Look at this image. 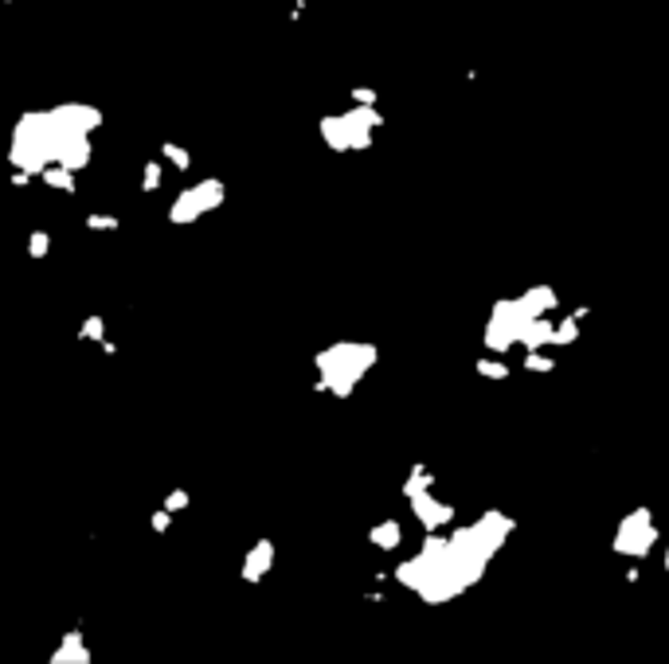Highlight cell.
I'll list each match as a JSON object with an SVG mask.
<instances>
[{
  "instance_id": "obj_2",
  "label": "cell",
  "mask_w": 669,
  "mask_h": 664,
  "mask_svg": "<svg viewBox=\"0 0 669 664\" xmlns=\"http://www.w3.org/2000/svg\"><path fill=\"white\" fill-rule=\"evenodd\" d=\"M161 184V164H145V188Z\"/></svg>"
},
{
  "instance_id": "obj_4",
  "label": "cell",
  "mask_w": 669,
  "mask_h": 664,
  "mask_svg": "<svg viewBox=\"0 0 669 664\" xmlns=\"http://www.w3.org/2000/svg\"><path fill=\"white\" fill-rule=\"evenodd\" d=\"M47 251V235H32V254H44Z\"/></svg>"
},
{
  "instance_id": "obj_1",
  "label": "cell",
  "mask_w": 669,
  "mask_h": 664,
  "mask_svg": "<svg viewBox=\"0 0 669 664\" xmlns=\"http://www.w3.org/2000/svg\"><path fill=\"white\" fill-rule=\"evenodd\" d=\"M55 660H86V652H78V637H67V649L55 652Z\"/></svg>"
},
{
  "instance_id": "obj_3",
  "label": "cell",
  "mask_w": 669,
  "mask_h": 664,
  "mask_svg": "<svg viewBox=\"0 0 669 664\" xmlns=\"http://www.w3.org/2000/svg\"><path fill=\"white\" fill-rule=\"evenodd\" d=\"M83 332L91 336V340H98V332H102V321H86V324H83Z\"/></svg>"
}]
</instances>
